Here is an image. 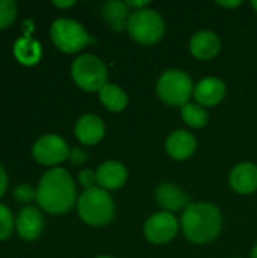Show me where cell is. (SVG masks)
Listing matches in <instances>:
<instances>
[{
  "label": "cell",
  "mask_w": 257,
  "mask_h": 258,
  "mask_svg": "<svg viewBox=\"0 0 257 258\" xmlns=\"http://www.w3.org/2000/svg\"><path fill=\"white\" fill-rule=\"evenodd\" d=\"M36 201L52 215L67 213L77 204L76 183L64 168H53L44 172L36 187Z\"/></svg>",
  "instance_id": "6da1fadb"
},
{
  "label": "cell",
  "mask_w": 257,
  "mask_h": 258,
  "mask_svg": "<svg viewBox=\"0 0 257 258\" xmlns=\"http://www.w3.org/2000/svg\"><path fill=\"white\" fill-rule=\"evenodd\" d=\"M180 228L194 245L214 242L223 230V215L212 203H191L182 213Z\"/></svg>",
  "instance_id": "7a4b0ae2"
},
{
  "label": "cell",
  "mask_w": 257,
  "mask_h": 258,
  "mask_svg": "<svg viewBox=\"0 0 257 258\" xmlns=\"http://www.w3.org/2000/svg\"><path fill=\"white\" fill-rule=\"evenodd\" d=\"M79 218L91 227H105L115 216V203L111 194L98 186L85 189L77 200Z\"/></svg>",
  "instance_id": "3957f363"
},
{
  "label": "cell",
  "mask_w": 257,
  "mask_h": 258,
  "mask_svg": "<svg viewBox=\"0 0 257 258\" xmlns=\"http://www.w3.org/2000/svg\"><path fill=\"white\" fill-rule=\"evenodd\" d=\"M191 76L180 68H170L161 74L156 83L158 97L168 106H185L194 94Z\"/></svg>",
  "instance_id": "277c9868"
},
{
  "label": "cell",
  "mask_w": 257,
  "mask_h": 258,
  "mask_svg": "<svg viewBox=\"0 0 257 258\" xmlns=\"http://www.w3.org/2000/svg\"><path fill=\"white\" fill-rule=\"evenodd\" d=\"M126 30L133 41L142 45H153L162 39L165 33V21L156 9L144 8L132 11Z\"/></svg>",
  "instance_id": "5b68a950"
},
{
  "label": "cell",
  "mask_w": 257,
  "mask_h": 258,
  "mask_svg": "<svg viewBox=\"0 0 257 258\" xmlns=\"http://www.w3.org/2000/svg\"><path fill=\"white\" fill-rule=\"evenodd\" d=\"M71 77L80 89L98 92L108 83V68L100 57L86 53L74 59Z\"/></svg>",
  "instance_id": "8992f818"
},
{
  "label": "cell",
  "mask_w": 257,
  "mask_h": 258,
  "mask_svg": "<svg viewBox=\"0 0 257 258\" xmlns=\"http://www.w3.org/2000/svg\"><path fill=\"white\" fill-rule=\"evenodd\" d=\"M50 36L53 44L64 53H77L92 41L86 29L71 18L55 20L50 26Z\"/></svg>",
  "instance_id": "52a82bcc"
},
{
  "label": "cell",
  "mask_w": 257,
  "mask_h": 258,
  "mask_svg": "<svg viewBox=\"0 0 257 258\" xmlns=\"http://www.w3.org/2000/svg\"><path fill=\"white\" fill-rule=\"evenodd\" d=\"M180 222L170 212H156L144 224V237L153 245H167L179 233Z\"/></svg>",
  "instance_id": "ba28073f"
},
{
  "label": "cell",
  "mask_w": 257,
  "mask_h": 258,
  "mask_svg": "<svg viewBox=\"0 0 257 258\" xmlns=\"http://www.w3.org/2000/svg\"><path fill=\"white\" fill-rule=\"evenodd\" d=\"M32 154L38 163L44 166H56L70 157V148L61 136L44 135L33 144Z\"/></svg>",
  "instance_id": "9c48e42d"
},
{
  "label": "cell",
  "mask_w": 257,
  "mask_h": 258,
  "mask_svg": "<svg viewBox=\"0 0 257 258\" xmlns=\"http://www.w3.org/2000/svg\"><path fill=\"white\" fill-rule=\"evenodd\" d=\"M15 230L23 240H36L44 230V218L41 212L33 206L23 207L15 218Z\"/></svg>",
  "instance_id": "30bf717a"
},
{
  "label": "cell",
  "mask_w": 257,
  "mask_h": 258,
  "mask_svg": "<svg viewBox=\"0 0 257 258\" xmlns=\"http://www.w3.org/2000/svg\"><path fill=\"white\" fill-rule=\"evenodd\" d=\"M195 103L203 107H212L220 104L226 97V85L218 77H204L194 86Z\"/></svg>",
  "instance_id": "8fae6325"
},
{
  "label": "cell",
  "mask_w": 257,
  "mask_h": 258,
  "mask_svg": "<svg viewBox=\"0 0 257 258\" xmlns=\"http://www.w3.org/2000/svg\"><path fill=\"white\" fill-rule=\"evenodd\" d=\"M74 133L80 144L95 145L105 138L106 127H105L103 119L98 115L86 113L77 119V122L74 125Z\"/></svg>",
  "instance_id": "7c38bea8"
},
{
  "label": "cell",
  "mask_w": 257,
  "mask_h": 258,
  "mask_svg": "<svg viewBox=\"0 0 257 258\" xmlns=\"http://www.w3.org/2000/svg\"><path fill=\"white\" fill-rule=\"evenodd\" d=\"M167 154L174 160H186L189 159L197 150V139L195 136L183 128L174 130L165 142Z\"/></svg>",
  "instance_id": "4fadbf2b"
},
{
  "label": "cell",
  "mask_w": 257,
  "mask_h": 258,
  "mask_svg": "<svg viewBox=\"0 0 257 258\" xmlns=\"http://www.w3.org/2000/svg\"><path fill=\"white\" fill-rule=\"evenodd\" d=\"M221 50V41L212 30L195 32L189 41V51L198 60H211Z\"/></svg>",
  "instance_id": "5bb4252c"
},
{
  "label": "cell",
  "mask_w": 257,
  "mask_h": 258,
  "mask_svg": "<svg viewBox=\"0 0 257 258\" xmlns=\"http://www.w3.org/2000/svg\"><path fill=\"white\" fill-rule=\"evenodd\" d=\"M97 184L105 190H117L127 181V169L121 162L108 160L95 169Z\"/></svg>",
  "instance_id": "9a60e30c"
},
{
  "label": "cell",
  "mask_w": 257,
  "mask_h": 258,
  "mask_svg": "<svg viewBox=\"0 0 257 258\" xmlns=\"http://www.w3.org/2000/svg\"><path fill=\"white\" fill-rule=\"evenodd\" d=\"M230 187L239 195H250L257 190V165L242 162L236 165L229 175Z\"/></svg>",
  "instance_id": "2e32d148"
},
{
  "label": "cell",
  "mask_w": 257,
  "mask_h": 258,
  "mask_svg": "<svg viewBox=\"0 0 257 258\" xmlns=\"http://www.w3.org/2000/svg\"><path fill=\"white\" fill-rule=\"evenodd\" d=\"M156 201L158 204L165 210V212H177V210H185L189 204L191 200L188 197V194L180 189L179 186L173 184V183H162L156 187L155 192Z\"/></svg>",
  "instance_id": "e0dca14e"
},
{
  "label": "cell",
  "mask_w": 257,
  "mask_h": 258,
  "mask_svg": "<svg viewBox=\"0 0 257 258\" xmlns=\"http://www.w3.org/2000/svg\"><path fill=\"white\" fill-rule=\"evenodd\" d=\"M132 11L126 2L121 0H109L101 6V15L109 24V27L115 32H121L127 27V21Z\"/></svg>",
  "instance_id": "ac0fdd59"
},
{
  "label": "cell",
  "mask_w": 257,
  "mask_h": 258,
  "mask_svg": "<svg viewBox=\"0 0 257 258\" xmlns=\"http://www.w3.org/2000/svg\"><path fill=\"white\" fill-rule=\"evenodd\" d=\"M14 54L20 63H23L26 67H32L41 60L42 50H41V45L38 41H35L30 36H23L15 41Z\"/></svg>",
  "instance_id": "d6986e66"
},
{
  "label": "cell",
  "mask_w": 257,
  "mask_h": 258,
  "mask_svg": "<svg viewBox=\"0 0 257 258\" xmlns=\"http://www.w3.org/2000/svg\"><path fill=\"white\" fill-rule=\"evenodd\" d=\"M98 98L100 103L109 110V112H123L127 107L129 97L123 88H120L115 83H106L100 91H98Z\"/></svg>",
  "instance_id": "ffe728a7"
},
{
  "label": "cell",
  "mask_w": 257,
  "mask_h": 258,
  "mask_svg": "<svg viewBox=\"0 0 257 258\" xmlns=\"http://www.w3.org/2000/svg\"><path fill=\"white\" fill-rule=\"evenodd\" d=\"M180 116L192 128H201L209 121L208 110L197 103H186L185 106H182L180 107Z\"/></svg>",
  "instance_id": "44dd1931"
},
{
  "label": "cell",
  "mask_w": 257,
  "mask_h": 258,
  "mask_svg": "<svg viewBox=\"0 0 257 258\" xmlns=\"http://www.w3.org/2000/svg\"><path fill=\"white\" fill-rule=\"evenodd\" d=\"M17 3L12 0H0V29L9 27L17 18Z\"/></svg>",
  "instance_id": "7402d4cb"
},
{
  "label": "cell",
  "mask_w": 257,
  "mask_h": 258,
  "mask_svg": "<svg viewBox=\"0 0 257 258\" xmlns=\"http://www.w3.org/2000/svg\"><path fill=\"white\" fill-rule=\"evenodd\" d=\"M14 225L15 221L11 210L5 204H0V240H6L12 234Z\"/></svg>",
  "instance_id": "603a6c76"
},
{
  "label": "cell",
  "mask_w": 257,
  "mask_h": 258,
  "mask_svg": "<svg viewBox=\"0 0 257 258\" xmlns=\"http://www.w3.org/2000/svg\"><path fill=\"white\" fill-rule=\"evenodd\" d=\"M14 198L18 203L29 204L30 201H33L36 198V189L30 184H18L14 189Z\"/></svg>",
  "instance_id": "cb8c5ba5"
},
{
  "label": "cell",
  "mask_w": 257,
  "mask_h": 258,
  "mask_svg": "<svg viewBox=\"0 0 257 258\" xmlns=\"http://www.w3.org/2000/svg\"><path fill=\"white\" fill-rule=\"evenodd\" d=\"M79 181L85 189H91L94 187V184L97 183V177H95V171L91 169H83L79 172Z\"/></svg>",
  "instance_id": "d4e9b609"
},
{
  "label": "cell",
  "mask_w": 257,
  "mask_h": 258,
  "mask_svg": "<svg viewBox=\"0 0 257 258\" xmlns=\"http://www.w3.org/2000/svg\"><path fill=\"white\" fill-rule=\"evenodd\" d=\"M70 160L73 163H83L86 160V154L80 148H74L73 151H70Z\"/></svg>",
  "instance_id": "484cf974"
},
{
  "label": "cell",
  "mask_w": 257,
  "mask_h": 258,
  "mask_svg": "<svg viewBox=\"0 0 257 258\" xmlns=\"http://www.w3.org/2000/svg\"><path fill=\"white\" fill-rule=\"evenodd\" d=\"M6 189H8V174H6L5 168L0 165V198L5 195Z\"/></svg>",
  "instance_id": "4316f807"
},
{
  "label": "cell",
  "mask_w": 257,
  "mask_h": 258,
  "mask_svg": "<svg viewBox=\"0 0 257 258\" xmlns=\"http://www.w3.org/2000/svg\"><path fill=\"white\" fill-rule=\"evenodd\" d=\"M217 5L218 6H223V8H236V6L241 5V2L239 0H232V2H221V0H218Z\"/></svg>",
  "instance_id": "83f0119b"
},
{
  "label": "cell",
  "mask_w": 257,
  "mask_h": 258,
  "mask_svg": "<svg viewBox=\"0 0 257 258\" xmlns=\"http://www.w3.org/2000/svg\"><path fill=\"white\" fill-rule=\"evenodd\" d=\"M74 3H76L74 0H67V2H59V0H55V2H53V5H55L56 8H62V9H64V8H71Z\"/></svg>",
  "instance_id": "f1b7e54d"
},
{
  "label": "cell",
  "mask_w": 257,
  "mask_h": 258,
  "mask_svg": "<svg viewBox=\"0 0 257 258\" xmlns=\"http://www.w3.org/2000/svg\"><path fill=\"white\" fill-rule=\"evenodd\" d=\"M251 258H257V243L254 245L253 251H251Z\"/></svg>",
  "instance_id": "f546056e"
},
{
  "label": "cell",
  "mask_w": 257,
  "mask_h": 258,
  "mask_svg": "<svg viewBox=\"0 0 257 258\" xmlns=\"http://www.w3.org/2000/svg\"><path fill=\"white\" fill-rule=\"evenodd\" d=\"M251 6H253V9L257 12V0H253V2H251Z\"/></svg>",
  "instance_id": "4dcf8cb0"
},
{
  "label": "cell",
  "mask_w": 257,
  "mask_h": 258,
  "mask_svg": "<svg viewBox=\"0 0 257 258\" xmlns=\"http://www.w3.org/2000/svg\"><path fill=\"white\" fill-rule=\"evenodd\" d=\"M97 258H112V257H109V255H98Z\"/></svg>",
  "instance_id": "1f68e13d"
}]
</instances>
